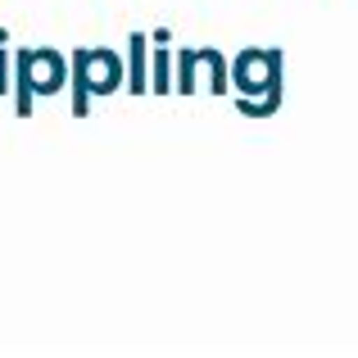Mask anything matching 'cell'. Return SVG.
<instances>
[{"label":"cell","mask_w":358,"mask_h":358,"mask_svg":"<svg viewBox=\"0 0 358 358\" xmlns=\"http://www.w3.org/2000/svg\"><path fill=\"white\" fill-rule=\"evenodd\" d=\"M173 55H168V32H155V59H150V91H173Z\"/></svg>","instance_id":"obj_6"},{"label":"cell","mask_w":358,"mask_h":358,"mask_svg":"<svg viewBox=\"0 0 358 358\" xmlns=\"http://www.w3.org/2000/svg\"><path fill=\"white\" fill-rule=\"evenodd\" d=\"M281 59L277 45H245L231 59V91L241 96V114L250 118H268L281 105Z\"/></svg>","instance_id":"obj_1"},{"label":"cell","mask_w":358,"mask_h":358,"mask_svg":"<svg viewBox=\"0 0 358 358\" xmlns=\"http://www.w3.org/2000/svg\"><path fill=\"white\" fill-rule=\"evenodd\" d=\"M145 50H150V36L131 32V36H127V91H131V96H145V91H150V64H145Z\"/></svg>","instance_id":"obj_5"},{"label":"cell","mask_w":358,"mask_h":358,"mask_svg":"<svg viewBox=\"0 0 358 358\" xmlns=\"http://www.w3.org/2000/svg\"><path fill=\"white\" fill-rule=\"evenodd\" d=\"M69 87H73V118H87L91 109V96H114L118 87H127V69H122L118 50H91V45H78V50L69 55Z\"/></svg>","instance_id":"obj_3"},{"label":"cell","mask_w":358,"mask_h":358,"mask_svg":"<svg viewBox=\"0 0 358 358\" xmlns=\"http://www.w3.org/2000/svg\"><path fill=\"white\" fill-rule=\"evenodd\" d=\"M200 73H209L213 82V96H222V91H231V69L227 59H222L218 50H195V45H186V50H177V96H195V87H200Z\"/></svg>","instance_id":"obj_4"},{"label":"cell","mask_w":358,"mask_h":358,"mask_svg":"<svg viewBox=\"0 0 358 358\" xmlns=\"http://www.w3.org/2000/svg\"><path fill=\"white\" fill-rule=\"evenodd\" d=\"M73 69H64V55L55 45H32L14 50V114L27 118L36 96H59Z\"/></svg>","instance_id":"obj_2"},{"label":"cell","mask_w":358,"mask_h":358,"mask_svg":"<svg viewBox=\"0 0 358 358\" xmlns=\"http://www.w3.org/2000/svg\"><path fill=\"white\" fill-rule=\"evenodd\" d=\"M9 73H14V55H9V50H0V96H5V91H9V82H14Z\"/></svg>","instance_id":"obj_7"}]
</instances>
